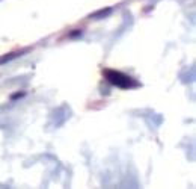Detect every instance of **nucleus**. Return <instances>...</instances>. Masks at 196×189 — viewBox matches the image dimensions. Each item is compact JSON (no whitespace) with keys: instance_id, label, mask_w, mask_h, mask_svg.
<instances>
[{"instance_id":"obj_1","label":"nucleus","mask_w":196,"mask_h":189,"mask_svg":"<svg viewBox=\"0 0 196 189\" xmlns=\"http://www.w3.org/2000/svg\"><path fill=\"white\" fill-rule=\"evenodd\" d=\"M106 79H107L112 85H115V86H118V88H122V89L139 86L137 82H134L130 76L121 73V71H112V70H109V71H106Z\"/></svg>"},{"instance_id":"obj_2","label":"nucleus","mask_w":196,"mask_h":189,"mask_svg":"<svg viewBox=\"0 0 196 189\" xmlns=\"http://www.w3.org/2000/svg\"><path fill=\"white\" fill-rule=\"evenodd\" d=\"M107 14H110V9H103V11H98V12H95V14H92L91 15V18H98V17H106Z\"/></svg>"},{"instance_id":"obj_3","label":"nucleus","mask_w":196,"mask_h":189,"mask_svg":"<svg viewBox=\"0 0 196 189\" xmlns=\"http://www.w3.org/2000/svg\"><path fill=\"white\" fill-rule=\"evenodd\" d=\"M21 53H11L9 56H3V58H0V64H3V62H8V61H11V59H14V58H17V56H20Z\"/></svg>"}]
</instances>
